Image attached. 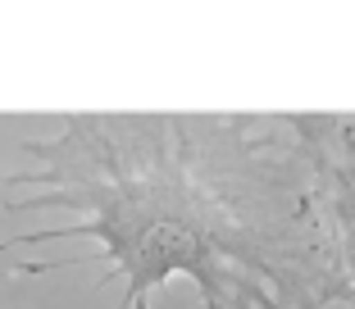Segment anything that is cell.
I'll return each mask as SVG.
<instances>
[{"label":"cell","instance_id":"obj_1","mask_svg":"<svg viewBox=\"0 0 355 309\" xmlns=\"http://www.w3.org/2000/svg\"><path fill=\"white\" fill-rule=\"evenodd\" d=\"M19 154L0 209L64 223L0 250L92 241L87 259L101 282H123L128 309H150L168 278H187L200 309L342 305L310 168L282 114H60Z\"/></svg>","mask_w":355,"mask_h":309},{"label":"cell","instance_id":"obj_2","mask_svg":"<svg viewBox=\"0 0 355 309\" xmlns=\"http://www.w3.org/2000/svg\"><path fill=\"white\" fill-rule=\"evenodd\" d=\"M310 168L314 209L342 278V309H355V114H282Z\"/></svg>","mask_w":355,"mask_h":309}]
</instances>
